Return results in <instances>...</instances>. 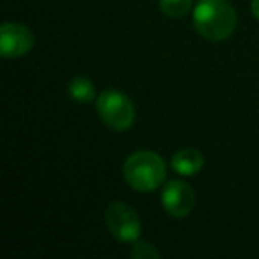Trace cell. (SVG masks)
<instances>
[{
  "mask_svg": "<svg viewBox=\"0 0 259 259\" xmlns=\"http://www.w3.org/2000/svg\"><path fill=\"white\" fill-rule=\"evenodd\" d=\"M236 23V9L229 0H199L194 8V27L208 41L227 39Z\"/></svg>",
  "mask_w": 259,
  "mask_h": 259,
  "instance_id": "6da1fadb",
  "label": "cell"
},
{
  "mask_svg": "<svg viewBox=\"0 0 259 259\" xmlns=\"http://www.w3.org/2000/svg\"><path fill=\"white\" fill-rule=\"evenodd\" d=\"M122 176L134 190L142 194L155 192L167 178L165 160L153 151H135L126 158Z\"/></svg>",
  "mask_w": 259,
  "mask_h": 259,
  "instance_id": "7a4b0ae2",
  "label": "cell"
},
{
  "mask_svg": "<svg viewBox=\"0 0 259 259\" xmlns=\"http://www.w3.org/2000/svg\"><path fill=\"white\" fill-rule=\"evenodd\" d=\"M96 112L100 119L114 132H126L135 122V107L124 93L105 89L96 98Z\"/></svg>",
  "mask_w": 259,
  "mask_h": 259,
  "instance_id": "3957f363",
  "label": "cell"
},
{
  "mask_svg": "<svg viewBox=\"0 0 259 259\" xmlns=\"http://www.w3.org/2000/svg\"><path fill=\"white\" fill-rule=\"evenodd\" d=\"M105 222L110 234L119 241L134 243L141 236L142 226L137 211L122 201H114L108 204L105 211Z\"/></svg>",
  "mask_w": 259,
  "mask_h": 259,
  "instance_id": "277c9868",
  "label": "cell"
},
{
  "mask_svg": "<svg viewBox=\"0 0 259 259\" xmlns=\"http://www.w3.org/2000/svg\"><path fill=\"white\" fill-rule=\"evenodd\" d=\"M34 47V34L23 23L6 22L0 25V54L6 59L27 55Z\"/></svg>",
  "mask_w": 259,
  "mask_h": 259,
  "instance_id": "5b68a950",
  "label": "cell"
},
{
  "mask_svg": "<svg viewBox=\"0 0 259 259\" xmlns=\"http://www.w3.org/2000/svg\"><path fill=\"white\" fill-rule=\"evenodd\" d=\"M162 206L172 219H185L195 206V194L188 183L170 180L162 190Z\"/></svg>",
  "mask_w": 259,
  "mask_h": 259,
  "instance_id": "8992f818",
  "label": "cell"
},
{
  "mask_svg": "<svg viewBox=\"0 0 259 259\" xmlns=\"http://www.w3.org/2000/svg\"><path fill=\"white\" fill-rule=\"evenodd\" d=\"M170 167L180 176H195L204 167V156L195 148H183L174 153L170 158Z\"/></svg>",
  "mask_w": 259,
  "mask_h": 259,
  "instance_id": "52a82bcc",
  "label": "cell"
},
{
  "mask_svg": "<svg viewBox=\"0 0 259 259\" xmlns=\"http://www.w3.org/2000/svg\"><path fill=\"white\" fill-rule=\"evenodd\" d=\"M68 93L76 103H91V101L96 100V87L94 83L91 82L87 76H82V75H76L69 80L68 83Z\"/></svg>",
  "mask_w": 259,
  "mask_h": 259,
  "instance_id": "ba28073f",
  "label": "cell"
},
{
  "mask_svg": "<svg viewBox=\"0 0 259 259\" xmlns=\"http://www.w3.org/2000/svg\"><path fill=\"white\" fill-rule=\"evenodd\" d=\"M194 6V0H160V9L169 18H181Z\"/></svg>",
  "mask_w": 259,
  "mask_h": 259,
  "instance_id": "9c48e42d",
  "label": "cell"
},
{
  "mask_svg": "<svg viewBox=\"0 0 259 259\" xmlns=\"http://www.w3.org/2000/svg\"><path fill=\"white\" fill-rule=\"evenodd\" d=\"M130 255L135 259H148V257H162V254H160L158 250H156V247H153L149 241H134V247H132V250H130Z\"/></svg>",
  "mask_w": 259,
  "mask_h": 259,
  "instance_id": "30bf717a",
  "label": "cell"
},
{
  "mask_svg": "<svg viewBox=\"0 0 259 259\" xmlns=\"http://www.w3.org/2000/svg\"><path fill=\"white\" fill-rule=\"evenodd\" d=\"M250 11H252V15L259 20V0H252V2H250Z\"/></svg>",
  "mask_w": 259,
  "mask_h": 259,
  "instance_id": "8fae6325",
  "label": "cell"
}]
</instances>
